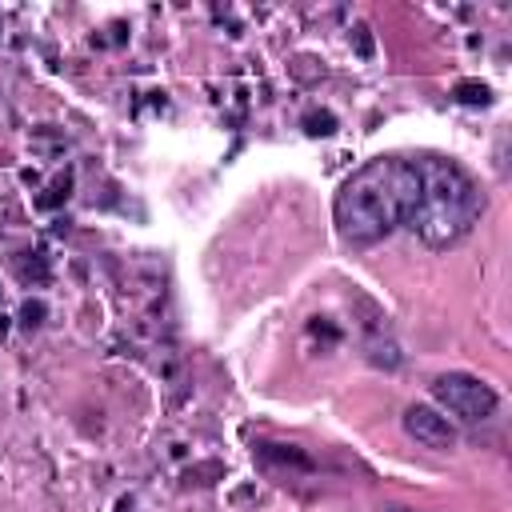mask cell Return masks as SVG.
Returning <instances> with one entry per match:
<instances>
[{
  "label": "cell",
  "instance_id": "1",
  "mask_svg": "<svg viewBox=\"0 0 512 512\" xmlns=\"http://www.w3.org/2000/svg\"><path fill=\"white\" fill-rule=\"evenodd\" d=\"M412 200L416 164L408 156H372L336 188L332 220L348 248H368L408 220Z\"/></svg>",
  "mask_w": 512,
  "mask_h": 512
},
{
  "label": "cell",
  "instance_id": "2",
  "mask_svg": "<svg viewBox=\"0 0 512 512\" xmlns=\"http://www.w3.org/2000/svg\"><path fill=\"white\" fill-rule=\"evenodd\" d=\"M416 200L408 212V228L428 244V248H452L460 244L480 212H484V196L476 188V180L448 156H416Z\"/></svg>",
  "mask_w": 512,
  "mask_h": 512
},
{
  "label": "cell",
  "instance_id": "3",
  "mask_svg": "<svg viewBox=\"0 0 512 512\" xmlns=\"http://www.w3.org/2000/svg\"><path fill=\"white\" fill-rule=\"evenodd\" d=\"M432 400L440 404L444 416L460 424H480L496 412V392L472 372H444L432 380Z\"/></svg>",
  "mask_w": 512,
  "mask_h": 512
},
{
  "label": "cell",
  "instance_id": "4",
  "mask_svg": "<svg viewBox=\"0 0 512 512\" xmlns=\"http://www.w3.org/2000/svg\"><path fill=\"white\" fill-rule=\"evenodd\" d=\"M404 432L420 444V448H432V452H448L456 448V424L432 408V404H408L404 408Z\"/></svg>",
  "mask_w": 512,
  "mask_h": 512
},
{
  "label": "cell",
  "instance_id": "5",
  "mask_svg": "<svg viewBox=\"0 0 512 512\" xmlns=\"http://www.w3.org/2000/svg\"><path fill=\"white\" fill-rule=\"evenodd\" d=\"M456 100H460V104H488V84L460 80V84H456Z\"/></svg>",
  "mask_w": 512,
  "mask_h": 512
},
{
  "label": "cell",
  "instance_id": "6",
  "mask_svg": "<svg viewBox=\"0 0 512 512\" xmlns=\"http://www.w3.org/2000/svg\"><path fill=\"white\" fill-rule=\"evenodd\" d=\"M396 512H404V508H396Z\"/></svg>",
  "mask_w": 512,
  "mask_h": 512
}]
</instances>
